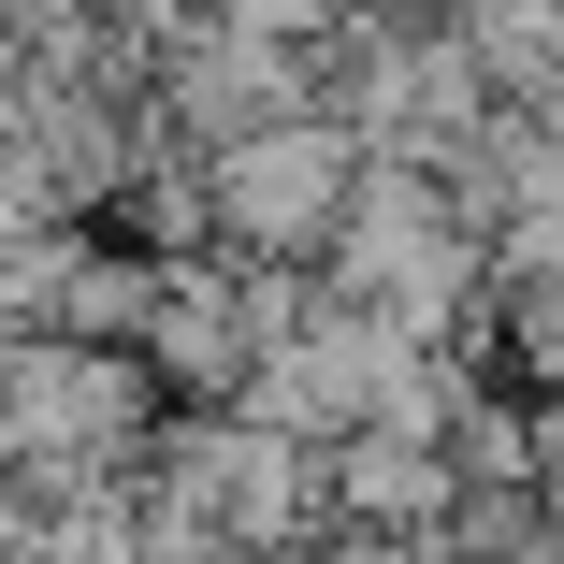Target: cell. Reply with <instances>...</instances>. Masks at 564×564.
<instances>
[{
  "instance_id": "obj_1",
  "label": "cell",
  "mask_w": 564,
  "mask_h": 564,
  "mask_svg": "<svg viewBox=\"0 0 564 564\" xmlns=\"http://www.w3.org/2000/svg\"><path fill=\"white\" fill-rule=\"evenodd\" d=\"M362 188V145L333 117H275V131H232L203 145V247L217 261H318L333 217Z\"/></svg>"
},
{
  "instance_id": "obj_2",
  "label": "cell",
  "mask_w": 564,
  "mask_h": 564,
  "mask_svg": "<svg viewBox=\"0 0 564 564\" xmlns=\"http://www.w3.org/2000/svg\"><path fill=\"white\" fill-rule=\"evenodd\" d=\"M464 521V464L434 434H348L333 448V535H405V550H448Z\"/></svg>"
}]
</instances>
